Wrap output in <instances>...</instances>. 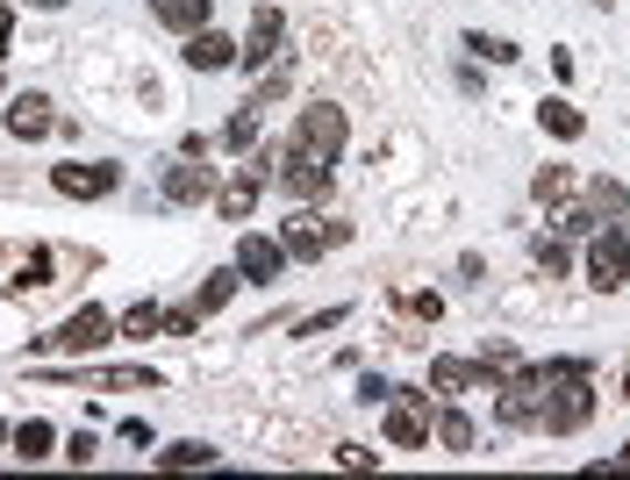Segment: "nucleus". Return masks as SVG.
Returning <instances> with one entry per match:
<instances>
[{"label":"nucleus","mask_w":630,"mask_h":480,"mask_svg":"<svg viewBox=\"0 0 630 480\" xmlns=\"http://www.w3.org/2000/svg\"><path fill=\"white\" fill-rule=\"evenodd\" d=\"M29 288H51V251H29V265H22V280H14V294H29Z\"/></svg>","instance_id":"obj_28"},{"label":"nucleus","mask_w":630,"mask_h":480,"mask_svg":"<svg viewBox=\"0 0 630 480\" xmlns=\"http://www.w3.org/2000/svg\"><path fill=\"white\" fill-rule=\"evenodd\" d=\"M466 51L494 58V65H516V43H508V36H466Z\"/></svg>","instance_id":"obj_30"},{"label":"nucleus","mask_w":630,"mask_h":480,"mask_svg":"<svg viewBox=\"0 0 630 480\" xmlns=\"http://www.w3.org/2000/svg\"><path fill=\"white\" fill-rule=\"evenodd\" d=\"M537 123H545V129H552L559 144H580V137H588V115H580V108H574L566 94H552L545 108H537Z\"/></svg>","instance_id":"obj_17"},{"label":"nucleus","mask_w":630,"mask_h":480,"mask_svg":"<svg viewBox=\"0 0 630 480\" xmlns=\"http://www.w3.org/2000/svg\"><path fill=\"white\" fill-rule=\"evenodd\" d=\"M466 387H487L494 395V380L480 373V358H430V395H466Z\"/></svg>","instance_id":"obj_14"},{"label":"nucleus","mask_w":630,"mask_h":480,"mask_svg":"<svg viewBox=\"0 0 630 480\" xmlns=\"http://www.w3.org/2000/svg\"><path fill=\"white\" fill-rule=\"evenodd\" d=\"M344 237H351L344 222H315L308 208H294V216L280 222V244H287V259H323L329 244H344Z\"/></svg>","instance_id":"obj_8"},{"label":"nucleus","mask_w":630,"mask_h":480,"mask_svg":"<svg viewBox=\"0 0 630 480\" xmlns=\"http://www.w3.org/2000/svg\"><path fill=\"white\" fill-rule=\"evenodd\" d=\"M294 152L337 165V152H344V108H329V101H308V108L294 115Z\"/></svg>","instance_id":"obj_3"},{"label":"nucleus","mask_w":630,"mask_h":480,"mask_svg":"<svg viewBox=\"0 0 630 480\" xmlns=\"http://www.w3.org/2000/svg\"><path fill=\"white\" fill-rule=\"evenodd\" d=\"M165 201H216V165H193V152L172 158L165 165Z\"/></svg>","instance_id":"obj_12"},{"label":"nucleus","mask_w":630,"mask_h":480,"mask_svg":"<svg viewBox=\"0 0 630 480\" xmlns=\"http://www.w3.org/2000/svg\"><path fill=\"white\" fill-rule=\"evenodd\" d=\"M187 65L193 72H222V65H237V43L222 36V29H193L187 36Z\"/></svg>","instance_id":"obj_16"},{"label":"nucleus","mask_w":630,"mask_h":480,"mask_svg":"<svg viewBox=\"0 0 630 480\" xmlns=\"http://www.w3.org/2000/svg\"><path fill=\"white\" fill-rule=\"evenodd\" d=\"M588 280H595L602 294L630 288V237L617 230V222H602V230H595V244H588Z\"/></svg>","instance_id":"obj_5"},{"label":"nucleus","mask_w":630,"mask_h":480,"mask_svg":"<svg viewBox=\"0 0 630 480\" xmlns=\"http://www.w3.org/2000/svg\"><path fill=\"white\" fill-rule=\"evenodd\" d=\"M8 43H14V14L0 8V58H8Z\"/></svg>","instance_id":"obj_36"},{"label":"nucleus","mask_w":630,"mask_h":480,"mask_svg":"<svg viewBox=\"0 0 630 480\" xmlns=\"http://www.w3.org/2000/svg\"><path fill=\"white\" fill-rule=\"evenodd\" d=\"M265 187H273V152L244 158V173H237L230 187H216V208H222V216H230V222H244L251 208H259V194H265Z\"/></svg>","instance_id":"obj_6"},{"label":"nucleus","mask_w":630,"mask_h":480,"mask_svg":"<svg viewBox=\"0 0 630 480\" xmlns=\"http://www.w3.org/2000/svg\"><path fill=\"white\" fill-rule=\"evenodd\" d=\"M158 467H165V473H187V467H216V452H208L201 438H187V445H165V452H158Z\"/></svg>","instance_id":"obj_25"},{"label":"nucleus","mask_w":630,"mask_h":480,"mask_svg":"<svg viewBox=\"0 0 630 480\" xmlns=\"http://www.w3.org/2000/svg\"><path fill=\"white\" fill-rule=\"evenodd\" d=\"M438 445L444 452H473V416L466 409H438Z\"/></svg>","instance_id":"obj_22"},{"label":"nucleus","mask_w":630,"mask_h":480,"mask_svg":"<svg viewBox=\"0 0 630 480\" xmlns=\"http://www.w3.org/2000/svg\"><path fill=\"white\" fill-rule=\"evenodd\" d=\"M237 273L244 280H280L287 273V244H280V237H237Z\"/></svg>","instance_id":"obj_11"},{"label":"nucleus","mask_w":630,"mask_h":480,"mask_svg":"<svg viewBox=\"0 0 630 480\" xmlns=\"http://www.w3.org/2000/svg\"><path fill=\"white\" fill-rule=\"evenodd\" d=\"M123 445H144V452H151V424H144V416H129V424H123Z\"/></svg>","instance_id":"obj_34"},{"label":"nucleus","mask_w":630,"mask_h":480,"mask_svg":"<svg viewBox=\"0 0 630 480\" xmlns=\"http://www.w3.org/2000/svg\"><path fill=\"white\" fill-rule=\"evenodd\" d=\"M8 129H14V137H51V129H57V115H51V101H43V94H14L8 101Z\"/></svg>","instance_id":"obj_15"},{"label":"nucleus","mask_w":630,"mask_h":480,"mask_svg":"<svg viewBox=\"0 0 630 480\" xmlns=\"http://www.w3.org/2000/svg\"><path fill=\"white\" fill-rule=\"evenodd\" d=\"M395 316L401 323H438L444 302H438V294H395Z\"/></svg>","instance_id":"obj_26"},{"label":"nucleus","mask_w":630,"mask_h":480,"mask_svg":"<svg viewBox=\"0 0 630 480\" xmlns=\"http://www.w3.org/2000/svg\"><path fill=\"white\" fill-rule=\"evenodd\" d=\"M273 179L294 194V201H323V194H329V158H308V152H294V144H287V165H280Z\"/></svg>","instance_id":"obj_10"},{"label":"nucleus","mask_w":630,"mask_h":480,"mask_svg":"<svg viewBox=\"0 0 630 480\" xmlns=\"http://www.w3.org/2000/svg\"><path fill=\"white\" fill-rule=\"evenodd\" d=\"M580 194H588V216H630V194L617 187V179H580Z\"/></svg>","instance_id":"obj_21"},{"label":"nucleus","mask_w":630,"mask_h":480,"mask_svg":"<svg viewBox=\"0 0 630 480\" xmlns=\"http://www.w3.org/2000/svg\"><path fill=\"white\" fill-rule=\"evenodd\" d=\"M237 288H244V273H237V265H222V273H208L201 288H193V309H201V316H216V309L230 302Z\"/></svg>","instance_id":"obj_19"},{"label":"nucleus","mask_w":630,"mask_h":480,"mask_svg":"<svg viewBox=\"0 0 630 480\" xmlns=\"http://www.w3.org/2000/svg\"><path fill=\"white\" fill-rule=\"evenodd\" d=\"M609 473H630V445H623V459H617V467H609Z\"/></svg>","instance_id":"obj_37"},{"label":"nucleus","mask_w":630,"mask_h":480,"mask_svg":"<svg viewBox=\"0 0 630 480\" xmlns=\"http://www.w3.org/2000/svg\"><path fill=\"white\" fill-rule=\"evenodd\" d=\"M208 8H216V0H151V14H158L165 29H179V36L208 29Z\"/></svg>","instance_id":"obj_18"},{"label":"nucleus","mask_w":630,"mask_h":480,"mask_svg":"<svg viewBox=\"0 0 630 480\" xmlns=\"http://www.w3.org/2000/svg\"><path fill=\"white\" fill-rule=\"evenodd\" d=\"M337 467L366 473V467H380V452H366V445H337Z\"/></svg>","instance_id":"obj_31"},{"label":"nucleus","mask_w":630,"mask_h":480,"mask_svg":"<svg viewBox=\"0 0 630 480\" xmlns=\"http://www.w3.org/2000/svg\"><path fill=\"white\" fill-rule=\"evenodd\" d=\"M344 316H351V309H323V316H308V323H302V330H308V337H315V330H337V323H344Z\"/></svg>","instance_id":"obj_35"},{"label":"nucleus","mask_w":630,"mask_h":480,"mask_svg":"<svg viewBox=\"0 0 630 480\" xmlns=\"http://www.w3.org/2000/svg\"><path fill=\"white\" fill-rule=\"evenodd\" d=\"M115 179H123L115 165H57L51 187H57V194H72V201H94V194H115Z\"/></svg>","instance_id":"obj_13"},{"label":"nucleus","mask_w":630,"mask_h":480,"mask_svg":"<svg viewBox=\"0 0 630 480\" xmlns=\"http://www.w3.org/2000/svg\"><path fill=\"white\" fill-rule=\"evenodd\" d=\"M51 380L94 387V395H129V387H158V373L151 366H80V373H51Z\"/></svg>","instance_id":"obj_9"},{"label":"nucleus","mask_w":630,"mask_h":480,"mask_svg":"<svg viewBox=\"0 0 630 480\" xmlns=\"http://www.w3.org/2000/svg\"><path fill=\"white\" fill-rule=\"evenodd\" d=\"M8 438H14V430H8V424H0V445H8Z\"/></svg>","instance_id":"obj_38"},{"label":"nucleus","mask_w":630,"mask_h":480,"mask_svg":"<svg viewBox=\"0 0 630 480\" xmlns=\"http://www.w3.org/2000/svg\"><path fill=\"white\" fill-rule=\"evenodd\" d=\"M602 8H609V0H602Z\"/></svg>","instance_id":"obj_39"},{"label":"nucleus","mask_w":630,"mask_h":480,"mask_svg":"<svg viewBox=\"0 0 630 480\" xmlns=\"http://www.w3.org/2000/svg\"><path fill=\"white\" fill-rule=\"evenodd\" d=\"M94 452H101V438H94V430H80V438L65 445V459H72V467H86V459H94Z\"/></svg>","instance_id":"obj_32"},{"label":"nucleus","mask_w":630,"mask_h":480,"mask_svg":"<svg viewBox=\"0 0 630 480\" xmlns=\"http://www.w3.org/2000/svg\"><path fill=\"white\" fill-rule=\"evenodd\" d=\"M531 187H537V201H552V208H559V201H574V194H580V179L566 173V165H545V173H537Z\"/></svg>","instance_id":"obj_23"},{"label":"nucleus","mask_w":630,"mask_h":480,"mask_svg":"<svg viewBox=\"0 0 630 480\" xmlns=\"http://www.w3.org/2000/svg\"><path fill=\"white\" fill-rule=\"evenodd\" d=\"M531 259H537V265H545V273H552V280H559V273H566V244H559V237H537V244H531Z\"/></svg>","instance_id":"obj_29"},{"label":"nucleus","mask_w":630,"mask_h":480,"mask_svg":"<svg viewBox=\"0 0 630 480\" xmlns=\"http://www.w3.org/2000/svg\"><path fill=\"white\" fill-rule=\"evenodd\" d=\"M280 36H287V14L280 8H251V36H244V51H237V65L259 80L265 65H280Z\"/></svg>","instance_id":"obj_7"},{"label":"nucleus","mask_w":630,"mask_h":480,"mask_svg":"<svg viewBox=\"0 0 630 480\" xmlns=\"http://www.w3.org/2000/svg\"><path fill=\"white\" fill-rule=\"evenodd\" d=\"M108 337H115V316H108V309H94V302H86V309H72V316L57 323V337H36V352L51 344V352H72V358H86V352H101Z\"/></svg>","instance_id":"obj_4"},{"label":"nucleus","mask_w":630,"mask_h":480,"mask_svg":"<svg viewBox=\"0 0 630 480\" xmlns=\"http://www.w3.org/2000/svg\"><path fill=\"white\" fill-rule=\"evenodd\" d=\"M8 445H14V459H29V467H36V459H51V445H57V430H51V424H43V416H29V424H22V430H14V438H8Z\"/></svg>","instance_id":"obj_20"},{"label":"nucleus","mask_w":630,"mask_h":480,"mask_svg":"<svg viewBox=\"0 0 630 480\" xmlns=\"http://www.w3.org/2000/svg\"><path fill=\"white\" fill-rule=\"evenodd\" d=\"M158 330H165V309H158V302H137V309L123 316V337H158Z\"/></svg>","instance_id":"obj_27"},{"label":"nucleus","mask_w":630,"mask_h":480,"mask_svg":"<svg viewBox=\"0 0 630 480\" xmlns=\"http://www.w3.org/2000/svg\"><path fill=\"white\" fill-rule=\"evenodd\" d=\"M387 395H395V387H387L380 373H366V380H358V401H387Z\"/></svg>","instance_id":"obj_33"},{"label":"nucleus","mask_w":630,"mask_h":480,"mask_svg":"<svg viewBox=\"0 0 630 480\" xmlns=\"http://www.w3.org/2000/svg\"><path fill=\"white\" fill-rule=\"evenodd\" d=\"M537 373H545V395H537V430H552V438L588 430L595 409H602V395H595V380H588V358H559V366H537Z\"/></svg>","instance_id":"obj_1"},{"label":"nucleus","mask_w":630,"mask_h":480,"mask_svg":"<svg viewBox=\"0 0 630 480\" xmlns=\"http://www.w3.org/2000/svg\"><path fill=\"white\" fill-rule=\"evenodd\" d=\"M387 445H401V452H423L430 445V395L423 387H395L387 395Z\"/></svg>","instance_id":"obj_2"},{"label":"nucleus","mask_w":630,"mask_h":480,"mask_svg":"<svg viewBox=\"0 0 630 480\" xmlns=\"http://www.w3.org/2000/svg\"><path fill=\"white\" fill-rule=\"evenodd\" d=\"M259 101H251V108H237L230 123H222V144H230V152H251V144H259Z\"/></svg>","instance_id":"obj_24"}]
</instances>
